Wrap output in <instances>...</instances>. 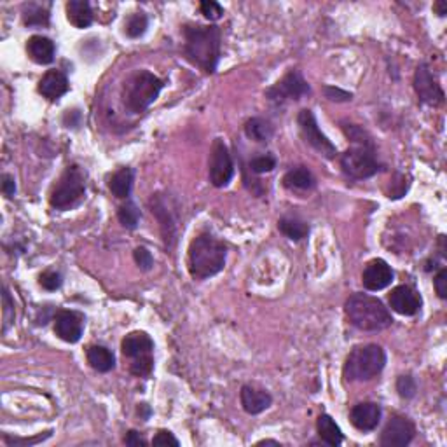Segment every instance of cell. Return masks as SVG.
<instances>
[{"instance_id":"27","label":"cell","mask_w":447,"mask_h":447,"mask_svg":"<svg viewBox=\"0 0 447 447\" xmlns=\"http://www.w3.org/2000/svg\"><path fill=\"white\" fill-rule=\"evenodd\" d=\"M278 229H279V233L285 234L289 240H294V241L304 240V238H308V234H309L308 224L296 217L279 219Z\"/></svg>"},{"instance_id":"28","label":"cell","mask_w":447,"mask_h":447,"mask_svg":"<svg viewBox=\"0 0 447 447\" xmlns=\"http://www.w3.org/2000/svg\"><path fill=\"white\" fill-rule=\"evenodd\" d=\"M245 135L253 141H267L273 137V126L262 117H252L245 122Z\"/></svg>"},{"instance_id":"30","label":"cell","mask_w":447,"mask_h":447,"mask_svg":"<svg viewBox=\"0 0 447 447\" xmlns=\"http://www.w3.org/2000/svg\"><path fill=\"white\" fill-rule=\"evenodd\" d=\"M117 219L121 222L122 227L126 229H137L140 222V210L133 201H126L124 204H121L117 210Z\"/></svg>"},{"instance_id":"19","label":"cell","mask_w":447,"mask_h":447,"mask_svg":"<svg viewBox=\"0 0 447 447\" xmlns=\"http://www.w3.org/2000/svg\"><path fill=\"white\" fill-rule=\"evenodd\" d=\"M240 400L245 412H248V414L252 416L260 414V412L269 409L271 404H273V397H271L266 390L255 388V386L250 385H245L243 388H241Z\"/></svg>"},{"instance_id":"34","label":"cell","mask_w":447,"mask_h":447,"mask_svg":"<svg viewBox=\"0 0 447 447\" xmlns=\"http://www.w3.org/2000/svg\"><path fill=\"white\" fill-rule=\"evenodd\" d=\"M2 303H4V309H2V315H4V327L2 330L7 332L11 323L14 322V301L11 299V294L7 290V286H4V294H2Z\"/></svg>"},{"instance_id":"3","label":"cell","mask_w":447,"mask_h":447,"mask_svg":"<svg viewBox=\"0 0 447 447\" xmlns=\"http://www.w3.org/2000/svg\"><path fill=\"white\" fill-rule=\"evenodd\" d=\"M344 309L349 323L365 332L385 330L393 323L388 308L378 297L367 296V294H353L346 301Z\"/></svg>"},{"instance_id":"44","label":"cell","mask_w":447,"mask_h":447,"mask_svg":"<svg viewBox=\"0 0 447 447\" xmlns=\"http://www.w3.org/2000/svg\"><path fill=\"white\" fill-rule=\"evenodd\" d=\"M434 9L437 11L439 16H446V14H447V4L446 2H437L434 6Z\"/></svg>"},{"instance_id":"8","label":"cell","mask_w":447,"mask_h":447,"mask_svg":"<svg viewBox=\"0 0 447 447\" xmlns=\"http://www.w3.org/2000/svg\"><path fill=\"white\" fill-rule=\"evenodd\" d=\"M341 168L349 178L364 180L371 178L381 170L372 145H355L341 156Z\"/></svg>"},{"instance_id":"36","label":"cell","mask_w":447,"mask_h":447,"mask_svg":"<svg viewBox=\"0 0 447 447\" xmlns=\"http://www.w3.org/2000/svg\"><path fill=\"white\" fill-rule=\"evenodd\" d=\"M416 381L414 378H411V376H400V378L397 379V391L400 397L404 398H412L416 395Z\"/></svg>"},{"instance_id":"20","label":"cell","mask_w":447,"mask_h":447,"mask_svg":"<svg viewBox=\"0 0 447 447\" xmlns=\"http://www.w3.org/2000/svg\"><path fill=\"white\" fill-rule=\"evenodd\" d=\"M27 54L37 65H50L56 54V46L50 37L32 35L27 42Z\"/></svg>"},{"instance_id":"5","label":"cell","mask_w":447,"mask_h":447,"mask_svg":"<svg viewBox=\"0 0 447 447\" xmlns=\"http://www.w3.org/2000/svg\"><path fill=\"white\" fill-rule=\"evenodd\" d=\"M163 89V81L149 70H137L122 86V102L133 114H140L156 102Z\"/></svg>"},{"instance_id":"33","label":"cell","mask_w":447,"mask_h":447,"mask_svg":"<svg viewBox=\"0 0 447 447\" xmlns=\"http://www.w3.org/2000/svg\"><path fill=\"white\" fill-rule=\"evenodd\" d=\"M39 283L42 289L50 290V292H54V290H58L59 286L63 285V277L62 273H58V271H44L42 274L39 277Z\"/></svg>"},{"instance_id":"37","label":"cell","mask_w":447,"mask_h":447,"mask_svg":"<svg viewBox=\"0 0 447 447\" xmlns=\"http://www.w3.org/2000/svg\"><path fill=\"white\" fill-rule=\"evenodd\" d=\"M133 259H135V262L139 264L140 269H144V271L152 269V266H154V257H152V253L149 252L145 247L135 248V252H133Z\"/></svg>"},{"instance_id":"17","label":"cell","mask_w":447,"mask_h":447,"mask_svg":"<svg viewBox=\"0 0 447 447\" xmlns=\"http://www.w3.org/2000/svg\"><path fill=\"white\" fill-rule=\"evenodd\" d=\"M349 421L360 431H372L381 421V405L376 402H362L349 411Z\"/></svg>"},{"instance_id":"39","label":"cell","mask_w":447,"mask_h":447,"mask_svg":"<svg viewBox=\"0 0 447 447\" xmlns=\"http://www.w3.org/2000/svg\"><path fill=\"white\" fill-rule=\"evenodd\" d=\"M152 446H173V447H178V446H180V442H178L177 439L173 437V434H171V431L161 430L158 435H156L154 439H152Z\"/></svg>"},{"instance_id":"38","label":"cell","mask_w":447,"mask_h":447,"mask_svg":"<svg viewBox=\"0 0 447 447\" xmlns=\"http://www.w3.org/2000/svg\"><path fill=\"white\" fill-rule=\"evenodd\" d=\"M323 93L330 102H349L353 98L352 93L342 91V89L335 88V86H323Z\"/></svg>"},{"instance_id":"2","label":"cell","mask_w":447,"mask_h":447,"mask_svg":"<svg viewBox=\"0 0 447 447\" xmlns=\"http://www.w3.org/2000/svg\"><path fill=\"white\" fill-rule=\"evenodd\" d=\"M226 245L221 243L211 234H199L196 240H192L191 247H189L187 264L192 278L207 279L219 274L226 266Z\"/></svg>"},{"instance_id":"45","label":"cell","mask_w":447,"mask_h":447,"mask_svg":"<svg viewBox=\"0 0 447 447\" xmlns=\"http://www.w3.org/2000/svg\"><path fill=\"white\" fill-rule=\"evenodd\" d=\"M266 444H273V446H279V442L277 441H260L259 446H266Z\"/></svg>"},{"instance_id":"29","label":"cell","mask_w":447,"mask_h":447,"mask_svg":"<svg viewBox=\"0 0 447 447\" xmlns=\"http://www.w3.org/2000/svg\"><path fill=\"white\" fill-rule=\"evenodd\" d=\"M23 23L27 27H47L50 7L40 6V4H27L23 9Z\"/></svg>"},{"instance_id":"31","label":"cell","mask_w":447,"mask_h":447,"mask_svg":"<svg viewBox=\"0 0 447 447\" xmlns=\"http://www.w3.org/2000/svg\"><path fill=\"white\" fill-rule=\"evenodd\" d=\"M147 27L149 20L147 16H145V13H133L124 25L126 35H128L129 39H140V37L147 32Z\"/></svg>"},{"instance_id":"32","label":"cell","mask_w":447,"mask_h":447,"mask_svg":"<svg viewBox=\"0 0 447 447\" xmlns=\"http://www.w3.org/2000/svg\"><path fill=\"white\" fill-rule=\"evenodd\" d=\"M277 168V159L273 156L266 154V156H257L250 161V170L253 173H269Z\"/></svg>"},{"instance_id":"18","label":"cell","mask_w":447,"mask_h":447,"mask_svg":"<svg viewBox=\"0 0 447 447\" xmlns=\"http://www.w3.org/2000/svg\"><path fill=\"white\" fill-rule=\"evenodd\" d=\"M69 89V79H66L65 74L59 72V70H47L42 76V79L39 81V86H37V91H39L44 98L50 100V102L59 100Z\"/></svg>"},{"instance_id":"40","label":"cell","mask_w":447,"mask_h":447,"mask_svg":"<svg viewBox=\"0 0 447 447\" xmlns=\"http://www.w3.org/2000/svg\"><path fill=\"white\" fill-rule=\"evenodd\" d=\"M435 290H437L441 299H446L447 297V269L446 267H442V269L437 273V277H435Z\"/></svg>"},{"instance_id":"35","label":"cell","mask_w":447,"mask_h":447,"mask_svg":"<svg viewBox=\"0 0 447 447\" xmlns=\"http://www.w3.org/2000/svg\"><path fill=\"white\" fill-rule=\"evenodd\" d=\"M199 9L201 14L210 21H217L224 16V7L215 0H204V2L199 4Z\"/></svg>"},{"instance_id":"22","label":"cell","mask_w":447,"mask_h":447,"mask_svg":"<svg viewBox=\"0 0 447 447\" xmlns=\"http://www.w3.org/2000/svg\"><path fill=\"white\" fill-rule=\"evenodd\" d=\"M66 20L76 28H88L93 23V11L86 0H70L66 4Z\"/></svg>"},{"instance_id":"26","label":"cell","mask_w":447,"mask_h":447,"mask_svg":"<svg viewBox=\"0 0 447 447\" xmlns=\"http://www.w3.org/2000/svg\"><path fill=\"white\" fill-rule=\"evenodd\" d=\"M316 428H318V435L322 439V442H325L327 446L337 447L342 444V431L341 428L337 426V423L330 418L329 414H322L318 418V423H316Z\"/></svg>"},{"instance_id":"7","label":"cell","mask_w":447,"mask_h":447,"mask_svg":"<svg viewBox=\"0 0 447 447\" xmlns=\"http://www.w3.org/2000/svg\"><path fill=\"white\" fill-rule=\"evenodd\" d=\"M86 195L84 173L77 165L66 168L50 195V204L56 210H70L77 207Z\"/></svg>"},{"instance_id":"14","label":"cell","mask_w":447,"mask_h":447,"mask_svg":"<svg viewBox=\"0 0 447 447\" xmlns=\"http://www.w3.org/2000/svg\"><path fill=\"white\" fill-rule=\"evenodd\" d=\"M84 330V316L77 311H69V309H62L56 313L54 316V334L58 335L62 341L74 342L79 341L83 337Z\"/></svg>"},{"instance_id":"42","label":"cell","mask_w":447,"mask_h":447,"mask_svg":"<svg viewBox=\"0 0 447 447\" xmlns=\"http://www.w3.org/2000/svg\"><path fill=\"white\" fill-rule=\"evenodd\" d=\"M2 192L6 197H13L16 195V180H14L13 175L4 173L2 175Z\"/></svg>"},{"instance_id":"23","label":"cell","mask_w":447,"mask_h":447,"mask_svg":"<svg viewBox=\"0 0 447 447\" xmlns=\"http://www.w3.org/2000/svg\"><path fill=\"white\" fill-rule=\"evenodd\" d=\"M315 177L304 166L294 168V170L286 171L285 177H283V185L286 189H292V191H309V189L315 187Z\"/></svg>"},{"instance_id":"1","label":"cell","mask_w":447,"mask_h":447,"mask_svg":"<svg viewBox=\"0 0 447 447\" xmlns=\"http://www.w3.org/2000/svg\"><path fill=\"white\" fill-rule=\"evenodd\" d=\"M184 54L204 74H215L221 59V28L215 25H185Z\"/></svg>"},{"instance_id":"10","label":"cell","mask_w":447,"mask_h":447,"mask_svg":"<svg viewBox=\"0 0 447 447\" xmlns=\"http://www.w3.org/2000/svg\"><path fill=\"white\" fill-rule=\"evenodd\" d=\"M311 91L306 79L299 70H289L273 88L266 91V96L274 103H283L286 100H301Z\"/></svg>"},{"instance_id":"25","label":"cell","mask_w":447,"mask_h":447,"mask_svg":"<svg viewBox=\"0 0 447 447\" xmlns=\"http://www.w3.org/2000/svg\"><path fill=\"white\" fill-rule=\"evenodd\" d=\"M110 192L119 199H128L133 189V170L132 168H121L110 177L109 182Z\"/></svg>"},{"instance_id":"16","label":"cell","mask_w":447,"mask_h":447,"mask_svg":"<svg viewBox=\"0 0 447 447\" xmlns=\"http://www.w3.org/2000/svg\"><path fill=\"white\" fill-rule=\"evenodd\" d=\"M391 281H393V269L386 260L374 259L365 266L362 283L371 292H379V290L386 289L391 285Z\"/></svg>"},{"instance_id":"12","label":"cell","mask_w":447,"mask_h":447,"mask_svg":"<svg viewBox=\"0 0 447 447\" xmlns=\"http://www.w3.org/2000/svg\"><path fill=\"white\" fill-rule=\"evenodd\" d=\"M416 434V426L411 419L405 416H393L386 423L381 434L383 447H405L412 442Z\"/></svg>"},{"instance_id":"9","label":"cell","mask_w":447,"mask_h":447,"mask_svg":"<svg viewBox=\"0 0 447 447\" xmlns=\"http://www.w3.org/2000/svg\"><path fill=\"white\" fill-rule=\"evenodd\" d=\"M297 124H299L301 135H303L304 141L308 145H311L315 151H318L320 154L325 156V158H335L337 154V147L327 139L322 133V129L318 128V122H316L315 114L309 109H304L297 115Z\"/></svg>"},{"instance_id":"21","label":"cell","mask_w":447,"mask_h":447,"mask_svg":"<svg viewBox=\"0 0 447 447\" xmlns=\"http://www.w3.org/2000/svg\"><path fill=\"white\" fill-rule=\"evenodd\" d=\"M151 207H152V214L158 215L159 222H161V229H163V236H165L166 241V247H173L175 243V229H177V224H175V219L171 217V214L168 211L166 203L163 197H159V195H156V197H152L151 201Z\"/></svg>"},{"instance_id":"6","label":"cell","mask_w":447,"mask_h":447,"mask_svg":"<svg viewBox=\"0 0 447 447\" xmlns=\"http://www.w3.org/2000/svg\"><path fill=\"white\" fill-rule=\"evenodd\" d=\"M121 349L124 359H129V372L137 378H147L154 368V341L141 330L129 332L122 339Z\"/></svg>"},{"instance_id":"43","label":"cell","mask_w":447,"mask_h":447,"mask_svg":"<svg viewBox=\"0 0 447 447\" xmlns=\"http://www.w3.org/2000/svg\"><path fill=\"white\" fill-rule=\"evenodd\" d=\"M124 444L132 446V447H140V446H147V441L144 437H140V434H137L135 430L128 431V435L124 437Z\"/></svg>"},{"instance_id":"13","label":"cell","mask_w":447,"mask_h":447,"mask_svg":"<svg viewBox=\"0 0 447 447\" xmlns=\"http://www.w3.org/2000/svg\"><path fill=\"white\" fill-rule=\"evenodd\" d=\"M414 89L421 103L437 107L444 102V91H442V88L437 84L431 70L424 63H421L418 69H416Z\"/></svg>"},{"instance_id":"41","label":"cell","mask_w":447,"mask_h":447,"mask_svg":"<svg viewBox=\"0 0 447 447\" xmlns=\"http://www.w3.org/2000/svg\"><path fill=\"white\" fill-rule=\"evenodd\" d=\"M51 437V431H46V435H39V437L35 439H9V437H4V441H6V444L9 446H18V444H23V446H33L37 444V442H42L44 439Z\"/></svg>"},{"instance_id":"15","label":"cell","mask_w":447,"mask_h":447,"mask_svg":"<svg viewBox=\"0 0 447 447\" xmlns=\"http://www.w3.org/2000/svg\"><path fill=\"white\" fill-rule=\"evenodd\" d=\"M390 308L402 316H414L421 309V296L409 285H398L388 297Z\"/></svg>"},{"instance_id":"24","label":"cell","mask_w":447,"mask_h":447,"mask_svg":"<svg viewBox=\"0 0 447 447\" xmlns=\"http://www.w3.org/2000/svg\"><path fill=\"white\" fill-rule=\"evenodd\" d=\"M86 356H88V364L91 365L96 372L105 374V372L114 371L115 356L109 348H105V346H89Z\"/></svg>"},{"instance_id":"4","label":"cell","mask_w":447,"mask_h":447,"mask_svg":"<svg viewBox=\"0 0 447 447\" xmlns=\"http://www.w3.org/2000/svg\"><path fill=\"white\" fill-rule=\"evenodd\" d=\"M386 365V353L379 344L368 342V344L355 346L346 359L344 374L346 381H371L376 376L381 374Z\"/></svg>"},{"instance_id":"11","label":"cell","mask_w":447,"mask_h":447,"mask_svg":"<svg viewBox=\"0 0 447 447\" xmlns=\"http://www.w3.org/2000/svg\"><path fill=\"white\" fill-rule=\"evenodd\" d=\"M233 175L234 165L229 149L222 139H215L210 152V182L215 187H226Z\"/></svg>"}]
</instances>
